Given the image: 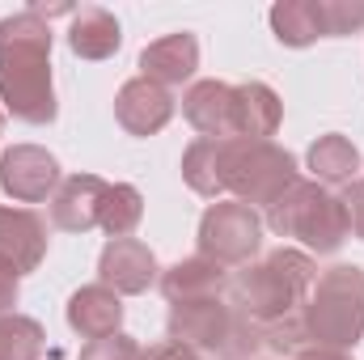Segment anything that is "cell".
Wrapping results in <instances>:
<instances>
[{
  "label": "cell",
  "instance_id": "obj_21",
  "mask_svg": "<svg viewBox=\"0 0 364 360\" xmlns=\"http://www.w3.org/2000/svg\"><path fill=\"white\" fill-rule=\"evenodd\" d=\"M309 174L314 182H322V186H348V182H356L360 174V153H356V144L348 140V136H339V132H326V136H318L314 144H309Z\"/></svg>",
  "mask_w": 364,
  "mask_h": 360
},
{
  "label": "cell",
  "instance_id": "obj_10",
  "mask_svg": "<svg viewBox=\"0 0 364 360\" xmlns=\"http://www.w3.org/2000/svg\"><path fill=\"white\" fill-rule=\"evenodd\" d=\"M182 115L195 132H203L212 140H237V85L195 81L182 93Z\"/></svg>",
  "mask_w": 364,
  "mask_h": 360
},
{
  "label": "cell",
  "instance_id": "obj_2",
  "mask_svg": "<svg viewBox=\"0 0 364 360\" xmlns=\"http://www.w3.org/2000/svg\"><path fill=\"white\" fill-rule=\"evenodd\" d=\"M318 280V263L314 255L296 250V246H279L267 259L259 263H246L229 280V301L255 322V327H272L279 318H292L301 314L309 288Z\"/></svg>",
  "mask_w": 364,
  "mask_h": 360
},
{
  "label": "cell",
  "instance_id": "obj_25",
  "mask_svg": "<svg viewBox=\"0 0 364 360\" xmlns=\"http://www.w3.org/2000/svg\"><path fill=\"white\" fill-rule=\"evenodd\" d=\"M326 26L331 38H348L364 30V0H326Z\"/></svg>",
  "mask_w": 364,
  "mask_h": 360
},
{
  "label": "cell",
  "instance_id": "obj_31",
  "mask_svg": "<svg viewBox=\"0 0 364 360\" xmlns=\"http://www.w3.org/2000/svg\"><path fill=\"white\" fill-rule=\"evenodd\" d=\"M0 127H4V115H0Z\"/></svg>",
  "mask_w": 364,
  "mask_h": 360
},
{
  "label": "cell",
  "instance_id": "obj_6",
  "mask_svg": "<svg viewBox=\"0 0 364 360\" xmlns=\"http://www.w3.org/2000/svg\"><path fill=\"white\" fill-rule=\"evenodd\" d=\"M301 182L296 157L279 149L275 140H229V166H225V191L237 203L272 208L284 191Z\"/></svg>",
  "mask_w": 364,
  "mask_h": 360
},
{
  "label": "cell",
  "instance_id": "obj_22",
  "mask_svg": "<svg viewBox=\"0 0 364 360\" xmlns=\"http://www.w3.org/2000/svg\"><path fill=\"white\" fill-rule=\"evenodd\" d=\"M144 221V195L132 186V182H110L106 186V199H102V216L97 225L110 233V238H132Z\"/></svg>",
  "mask_w": 364,
  "mask_h": 360
},
{
  "label": "cell",
  "instance_id": "obj_19",
  "mask_svg": "<svg viewBox=\"0 0 364 360\" xmlns=\"http://www.w3.org/2000/svg\"><path fill=\"white\" fill-rule=\"evenodd\" d=\"M284 119V102L272 85L246 81L237 85V140H272Z\"/></svg>",
  "mask_w": 364,
  "mask_h": 360
},
{
  "label": "cell",
  "instance_id": "obj_12",
  "mask_svg": "<svg viewBox=\"0 0 364 360\" xmlns=\"http://www.w3.org/2000/svg\"><path fill=\"white\" fill-rule=\"evenodd\" d=\"M199 68V38L195 34H166L157 43H149L140 51V77L161 85V90H174V85H186Z\"/></svg>",
  "mask_w": 364,
  "mask_h": 360
},
{
  "label": "cell",
  "instance_id": "obj_13",
  "mask_svg": "<svg viewBox=\"0 0 364 360\" xmlns=\"http://www.w3.org/2000/svg\"><path fill=\"white\" fill-rule=\"evenodd\" d=\"M110 182L97 174H73L60 182V191L51 195V225L64 233H90L102 216V199H106Z\"/></svg>",
  "mask_w": 364,
  "mask_h": 360
},
{
  "label": "cell",
  "instance_id": "obj_11",
  "mask_svg": "<svg viewBox=\"0 0 364 360\" xmlns=\"http://www.w3.org/2000/svg\"><path fill=\"white\" fill-rule=\"evenodd\" d=\"M114 119L132 136H157L174 119V93L144 81V77H132L114 93Z\"/></svg>",
  "mask_w": 364,
  "mask_h": 360
},
{
  "label": "cell",
  "instance_id": "obj_24",
  "mask_svg": "<svg viewBox=\"0 0 364 360\" xmlns=\"http://www.w3.org/2000/svg\"><path fill=\"white\" fill-rule=\"evenodd\" d=\"M263 344H267V348H275V352H284V356L305 352V348H309L305 318H301V314H292V318H279V322H272V327L263 331Z\"/></svg>",
  "mask_w": 364,
  "mask_h": 360
},
{
  "label": "cell",
  "instance_id": "obj_4",
  "mask_svg": "<svg viewBox=\"0 0 364 360\" xmlns=\"http://www.w3.org/2000/svg\"><path fill=\"white\" fill-rule=\"evenodd\" d=\"M166 331L174 344H186L195 352H212L216 360H255V352L263 348V327H255L225 297L170 305Z\"/></svg>",
  "mask_w": 364,
  "mask_h": 360
},
{
  "label": "cell",
  "instance_id": "obj_20",
  "mask_svg": "<svg viewBox=\"0 0 364 360\" xmlns=\"http://www.w3.org/2000/svg\"><path fill=\"white\" fill-rule=\"evenodd\" d=\"M225 166H229V140L199 136L182 153V179H186V186L195 195H203V199H220L225 195Z\"/></svg>",
  "mask_w": 364,
  "mask_h": 360
},
{
  "label": "cell",
  "instance_id": "obj_27",
  "mask_svg": "<svg viewBox=\"0 0 364 360\" xmlns=\"http://www.w3.org/2000/svg\"><path fill=\"white\" fill-rule=\"evenodd\" d=\"M339 203H343V212H348V233H356L364 242V179L348 182L343 195H339Z\"/></svg>",
  "mask_w": 364,
  "mask_h": 360
},
{
  "label": "cell",
  "instance_id": "obj_14",
  "mask_svg": "<svg viewBox=\"0 0 364 360\" xmlns=\"http://www.w3.org/2000/svg\"><path fill=\"white\" fill-rule=\"evenodd\" d=\"M47 255V225L30 208H0V259L21 271H34Z\"/></svg>",
  "mask_w": 364,
  "mask_h": 360
},
{
  "label": "cell",
  "instance_id": "obj_18",
  "mask_svg": "<svg viewBox=\"0 0 364 360\" xmlns=\"http://www.w3.org/2000/svg\"><path fill=\"white\" fill-rule=\"evenodd\" d=\"M119 43H123V30H119V21H114L110 9L85 4V9L73 13V26H68L73 55H81V60H110L119 51Z\"/></svg>",
  "mask_w": 364,
  "mask_h": 360
},
{
  "label": "cell",
  "instance_id": "obj_30",
  "mask_svg": "<svg viewBox=\"0 0 364 360\" xmlns=\"http://www.w3.org/2000/svg\"><path fill=\"white\" fill-rule=\"evenodd\" d=\"M296 360H352V356L339 352V348H318V344H309L305 352H296Z\"/></svg>",
  "mask_w": 364,
  "mask_h": 360
},
{
  "label": "cell",
  "instance_id": "obj_15",
  "mask_svg": "<svg viewBox=\"0 0 364 360\" xmlns=\"http://www.w3.org/2000/svg\"><path fill=\"white\" fill-rule=\"evenodd\" d=\"M68 327L81 335V339H106V335H119L123 327V301L119 292H110L106 284H85L68 297Z\"/></svg>",
  "mask_w": 364,
  "mask_h": 360
},
{
  "label": "cell",
  "instance_id": "obj_8",
  "mask_svg": "<svg viewBox=\"0 0 364 360\" xmlns=\"http://www.w3.org/2000/svg\"><path fill=\"white\" fill-rule=\"evenodd\" d=\"M60 162L38 144H13L0 153V191L17 203H43L60 191Z\"/></svg>",
  "mask_w": 364,
  "mask_h": 360
},
{
  "label": "cell",
  "instance_id": "obj_7",
  "mask_svg": "<svg viewBox=\"0 0 364 360\" xmlns=\"http://www.w3.org/2000/svg\"><path fill=\"white\" fill-rule=\"evenodd\" d=\"M195 242H199V255L203 259H212L220 268H246V263H255V255L263 246V216L250 203L216 199L199 216Z\"/></svg>",
  "mask_w": 364,
  "mask_h": 360
},
{
  "label": "cell",
  "instance_id": "obj_28",
  "mask_svg": "<svg viewBox=\"0 0 364 360\" xmlns=\"http://www.w3.org/2000/svg\"><path fill=\"white\" fill-rule=\"evenodd\" d=\"M17 297H21V271L0 259V318H4V314H17V309H13Z\"/></svg>",
  "mask_w": 364,
  "mask_h": 360
},
{
  "label": "cell",
  "instance_id": "obj_26",
  "mask_svg": "<svg viewBox=\"0 0 364 360\" xmlns=\"http://www.w3.org/2000/svg\"><path fill=\"white\" fill-rule=\"evenodd\" d=\"M81 360H144V348L132 339V335H106V339H93V344H85V352H81Z\"/></svg>",
  "mask_w": 364,
  "mask_h": 360
},
{
  "label": "cell",
  "instance_id": "obj_23",
  "mask_svg": "<svg viewBox=\"0 0 364 360\" xmlns=\"http://www.w3.org/2000/svg\"><path fill=\"white\" fill-rule=\"evenodd\" d=\"M47 335L34 318L26 314H4L0 318V360H43Z\"/></svg>",
  "mask_w": 364,
  "mask_h": 360
},
{
  "label": "cell",
  "instance_id": "obj_16",
  "mask_svg": "<svg viewBox=\"0 0 364 360\" xmlns=\"http://www.w3.org/2000/svg\"><path fill=\"white\" fill-rule=\"evenodd\" d=\"M161 292L170 305H182V301H208V297H225L229 292V271L203 255H191V259H178L174 268L161 271Z\"/></svg>",
  "mask_w": 364,
  "mask_h": 360
},
{
  "label": "cell",
  "instance_id": "obj_9",
  "mask_svg": "<svg viewBox=\"0 0 364 360\" xmlns=\"http://www.w3.org/2000/svg\"><path fill=\"white\" fill-rule=\"evenodd\" d=\"M157 255L140 238H110L97 259V284H106L119 297H140L157 284Z\"/></svg>",
  "mask_w": 364,
  "mask_h": 360
},
{
  "label": "cell",
  "instance_id": "obj_5",
  "mask_svg": "<svg viewBox=\"0 0 364 360\" xmlns=\"http://www.w3.org/2000/svg\"><path fill=\"white\" fill-rule=\"evenodd\" d=\"M267 229L275 238H296L305 255H335L348 242V212L331 186L301 179L267 208Z\"/></svg>",
  "mask_w": 364,
  "mask_h": 360
},
{
  "label": "cell",
  "instance_id": "obj_29",
  "mask_svg": "<svg viewBox=\"0 0 364 360\" xmlns=\"http://www.w3.org/2000/svg\"><path fill=\"white\" fill-rule=\"evenodd\" d=\"M144 360H199V352L186 344H174V339H161V344L144 348Z\"/></svg>",
  "mask_w": 364,
  "mask_h": 360
},
{
  "label": "cell",
  "instance_id": "obj_1",
  "mask_svg": "<svg viewBox=\"0 0 364 360\" xmlns=\"http://www.w3.org/2000/svg\"><path fill=\"white\" fill-rule=\"evenodd\" d=\"M0 102L21 123L55 119V85H51V26L38 13H9L0 21Z\"/></svg>",
  "mask_w": 364,
  "mask_h": 360
},
{
  "label": "cell",
  "instance_id": "obj_3",
  "mask_svg": "<svg viewBox=\"0 0 364 360\" xmlns=\"http://www.w3.org/2000/svg\"><path fill=\"white\" fill-rule=\"evenodd\" d=\"M309 344L318 348H356L364 339V268L356 263H335L318 271L305 305H301Z\"/></svg>",
  "mask_w": 364,
  "mask_h": 360
},
{
  "label": "cell",
  "instance_id": "obj_17",
  "mask_svg": "<svg viewBox=\"0 0 364 360\" xmlns=\"http://www.w3.org/2000/svg\"><path fill=\"white\" fill-rule=\"evenodd\" d=\"M272 34L284 47H314L318 38H331L326 0H279V4H272Z\"/></svg>",
  "mask_w": 364,
  "mask_h": 360
}]
</instances>
